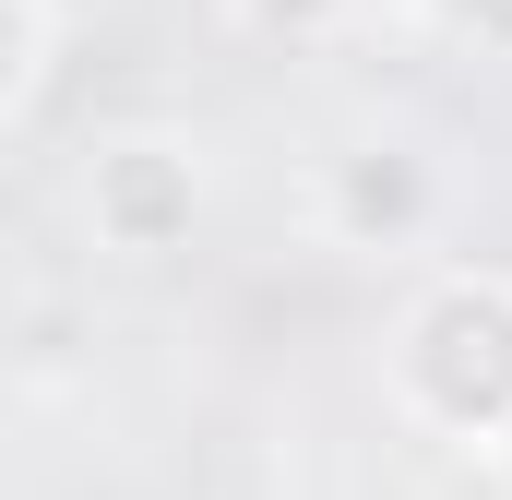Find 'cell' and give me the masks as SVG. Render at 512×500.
Returning a JSON list of instances; mask_svg holds the SVG:
<instances>
[{
	"label": "cell",
	"instance_id": "6da1fadb",
	"mask_svg": "<svg viewBox=\"0 0 512 500\" xmlns=\"http://www.w3.org/2000/svg\"><path fill=\"white\" fill-rule=\"evenodd\" d=\"M393 405L441 441H512V274H429L393 322Z\"/></svg>",
	"mask_w": 512,
	"mask_h": 500
},
{
	"label": "cell",
	"instance_id": "7a4b0ae2",
	"mask_svg": "<svg viewBox=\"0 0 512 500\" xmlns=\"http://www.w3.org/2000/svg\"><path fill=\"white\" fill-rule=\"evenodd\" d=\"M84 227H96V250H120V262L191 250V227H203V167H191V143H167V131L96 143V155H84Z\"/></svg>",
	"mask_w": 512,
	"mask_h": 500
},
{
	"label": "cell",
	"instance_id": "3957f363",
	"mask_svg": "<svg viewBox=\"0 0 512 500\" xmlns=\"http://www.w3.org/2000/svg\"><path fill=\"white\" fill-rule=\"evenodd\" d=\"M429 227H441V167H429L417 143L382 131V143H346V155L322 167V239L334 250H370V262H382V250H417Z\"/></svg>",
	"mask_w": 512,
	"mask_h": 500
},
{
	"label": "cell",
	"instance_id": "277c9868",
	"mask_svg": "<svg viewBox=\"0 0 512 500\" xmlns=\"http://www.w3.org/2000/svg\"><path fill=\"white\" fill-rule=\"evenodd\" d=\"M48 0H0V131L36 108V84H48Z\"/></svg>",
	"mask_w": 512,
	"mask_h": 500
},
{
	"label": "cell",
	"instance_id": "5b68a950",
	"mask_svg": "<svg viewBox=\"0 0 512 500\" xmlns=\"http://www.w3.org/2000/svg\"><path fill=\"white\" fill-rule=\"evenodd\" d=\"M346 12H358V0H227V24L262 36V48H322Z\"/></svg>",
	"mask_w": 512,
	"mask_h": 500
},
{
	"label": "cell",
	"instance_id": "8992f818",
	"mask_svg": "<svg viewBox=\"0 0 512 500\" xmlns=\"http://www.w3.org/2000/svg\"><path fill=\"white\" fill-rule=\"evenodd\" d=\"M441 36H465V48H512V0H417Z\"/></svg>",
	"mask_w": 512,
	"mask_h": 500
},
{
	"label": "cell",
	"instance_id": "52a82bcc",
	"mask_svg": "<svg viewBox=\"0 0 512 500\" xmlns=\"http://www.w3.org/2000/svg\"><path fill=\"white\" fill-rule=\"evenodd\" d=\"M489 465H501V489H512V441H501V453H489Z\"/></svg>",
	"mask_w": 512,
	"mask_h": 500
}]
</instances>
